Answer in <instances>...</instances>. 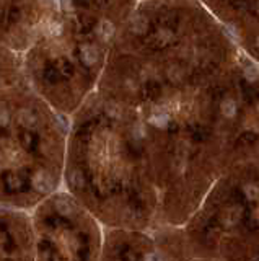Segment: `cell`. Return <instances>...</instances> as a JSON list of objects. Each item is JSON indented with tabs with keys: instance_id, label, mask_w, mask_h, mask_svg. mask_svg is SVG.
Wrapping results in <instances>:
<instances>
[{
	"instance_id": "cell-3",
	"label": "cell",
	"mask_w": 259,
	"mask_h": 261,
	"mask_svg": "<svg viewBox=\"0 0 259 261\" xmlns=\"http://www.w3.org/2000/svg\"><path fill=\"white\" fill-rule=\"evenodd\" d=\"M139 0H59L43 36L23 54L34 90L70 118L98 88L113 44Z\"/></svg>"
},
{
	"instance_id": "cell-9",
	"label": "cell",
	"mask_w": 259,
	"mask_h": 261,
	"mask_svg": "<svg viewBox=\"0 0 259 261\" xmlns=\"http://www.w3.org/2000/svg\"><path fill=\"white\" fill-rule=\"evenodd\" d=\"M0 261H34L28 210L0 209Z\"/></svg>"
},
{
	"instance_id": "cell-7",
	"label": "cell",
	"mask_w": 259,
	"mask_h": 261,
	"mask_svg": "<svg viewBox=\"0 0 259 261\" xmlns=\"http://www.w3.org/2000/svg\"><path fill=\"white\" fill-rule=\"evenodd\" d=\"M233 41L259 62V0H201Z\"/></svg>"
},
{
	"instance_id": "cell-5",
	"label": "cell",
	"mask_w": 259,
	"mask_h": 261,
	"mask_svg": "<svg viewBox=\"0 0 259 261\" xmlns=\"http://www.w3.org/2000/svg\"><path fill=\"white\" fill-rule=\"evenodd\" d=\"M30 217L34 261H101L106 227L64 188Z\"/></svg>"
},
{
	"instance_id": "cell-6",
	"label": "cell",
	"mask_w": 259,
	"mask_h": 261,
	"mask_svg": "<svg viewBox=\"0 0 259 261\" xmlns=\"http://www.w3.org/2000/svg\"><path fill=\"white\" fill-rule=\"evenodd\" d=\"M59 0H0V46L25 54L43 36Z\"/></svg>"
},
{
	"instance_id": "cell-1",
	"label": "cell",
	"mask_w": 259,
	"mask_h": 261,
	"mask_svg": "<svg viewBox=\"0 0 259 261\" xmlns=\"http://www.w3.org/2000/svg\"><path fill=\"white\" fill-rule=\"evenodd\" d=\"M64 190L106 228L158 226V193L134 106L95 90L69 118Z\"/></svg>"
},
{
	"instance_id": "cell-4",
	"label": "cell",
	"mask_w": 259,
	"mask_h": 261,
	"mask_svg": "<svg viewBox=\"0 0 259 261\" xmlns=\"http://www.w3.org/2000/svg\"><path fill=\"white\" fill-rule=\"evenodd\" d=\"M183 233L191 258L259 261V162L227 168Z\"/></svg>"
},
{
	"instance_id": "cell-8",
	"label": "cell",
	"mask_w": 259,
	"mask_h": 261,
	"mask_svg": "<svg viewBox=\"0 0 259 261\" xmlns=\"http://www.w3.org/2000/svg\"><path fill=\"white\" fill-rule=\"evenodd\" d=\"M101 261H175L152 232L106 228Z\"/></svg>"
},
{
	"instance_id": "cell-2",
	"label": "cell",
	"mask_w": 259,
	"mask_h": 261,
	"mask_svg": "<svg viewBox=\"0 0 259 261\" xmlns=\"http://www.w3.org/2000/svg\"><path fill=\"white\" fill-rule=\"evenodd\" d=\"M69 118L44 100L23 54L0 46V209L30 210L64 188Z\"/></svg>"
},
{
	"instance_id": "cell-10",
	"label": "cell",
	"mask_w": 259,
	"mask_h": 261,
	"mask_svg": "<svg viewBox=\"0 0 259 261\" xmlns=\"http://www.w3.org/2000/svg\"><path fill=\"white\" fill-rule=\"evenodd\" d=\"M191 261H222V260H212V258H193Z\"/></svg>"
}]
</instances>
